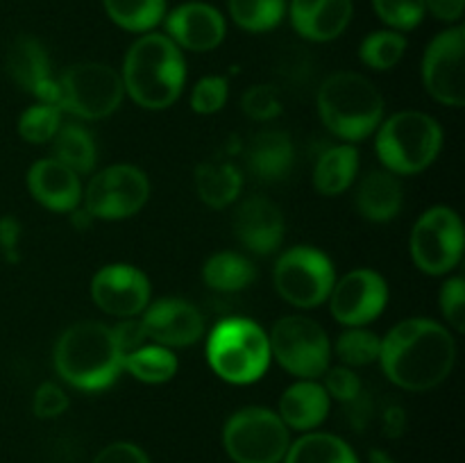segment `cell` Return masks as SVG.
Returning <instances> with one entry per match:
<instances>
[{"mask_svg": "<svg viewBox=\"0 0 465 463\" xmlns=\"http://www.w3.org/2000/svg\"><path fill=\"white\" fill-rule=\"evenodd\" d=\"M318 113L331 134L363 141L381 125L384 98L368 77L354 71L331 73L318 89Z\"/></svg>", "mask_w": 465, "mask_h": 463, "instance_id": "277c9868", "label": "cell"}, {"mask_svg": "<svg viewBox=\"0 0 465 463\" xmlns=\"http://www.w3.org/2000/svg\"><path fill=\"white\" fill-rule=\"evenodd\" d=\"M18 241H21V222H18V218H0V250L7 257V261H18Z\"/></svg>", "mask_w": 465, "mask_h": 463, "instance_id": "ee69618b", "label": "cell"}, {"mask_svg": "<svg viewBox=\"0 0 465 463\" xmlns=\"http://www.w3.org/2000/svg\"><path fill=\"white\" fill-rule=\"evenodd\" d=\"M271 343L262 327L248 318H225L207 340V361L230 384H252L271 366Z\"/></svg>", "mask_w": 465, "mask_h": 463, "instance_id": "5b68a950", "label": "cell"}, {"mask_svg": "<svg viewBox=\"0 0 465 463\" xmlns=\"http://www.w3.org/2000/svg\"><path fill=\"white\" fill-rule=\"evenodd\" d=\"M331 316L345 327H363L375 320L389 302V286L380 272L357 268L334 281L330 293Z\"/></svg>", "mask_w": 465, "mask_h": 463, "instance_id": "5bb4252c", "label": "cell"}, {"mask_svg": "<svg viewBox=\"0 0 465 463\" xmlns=\"http://www.w3.org/2000/svg\"><path fill=\"white\" fill-rule=\"evenodd\" d=\"M109 18L123 30L148 32L166 14V0H103Z\"/></svg>", "mask_w": 465, "mask_h": 463, "instance_id": "4dcf8cb0", "label": "cell"}, {"mask_svg": "<svg viewBox=\"0 0 465 463\" xmlns=\"http://www.w3.org/2000/svg\"><path fill=\"white\" fill-rule=\"evenodd\" d=\"M325 390L330 398L341 399V402H354L361 395V381L348 366L331 368L327 370Z\"/></svg>", "mask_w": 465, "mask_h": 463, "instance_id": "ab89813d", "label": "cell"}, {"mask_svg": "<svg viewBox=\"0 0 465 463\" xmlns=\"http://www.w3.org/2000/svg\"><path fill=\"white\" fill-rule=\"evenodd\" d=\"M123 368L145 384H163L173 379L177 372V359L171 348L163 345H141L134 352H127L123 357Z\"/></svg>", "mask_w": 465, "mask_h": 463, "instance_id": "f546056e", "label": "cell"}, {"mask_svg": "<svg viewBox=\"0 0 465 463\" xmlns=\"http://www.w3.org/2000/svg\"><path fill=\"white\" fill-rule=\"evenodd\" d=\"M377 16L393 30H413L425 18V0H372Z\"/></svg>", "mask_w": 465, "mask_h": 463, "instance_id": "d590c367", "label": "cell"}, {"mask_svg": "<svg viewBox=\"0 0 465 463\" xmlns=\"http://www.w3.org/2000/svg\"><path fill=\"white\" fill-rule=\"evenodd\" d=\"M457 345L448 327L430 318L398 322L381 339L380 361L386 377L400 389L430 390L448 379Z\"/></svg>", "mask_w": 465, "mask_h": 463, "instance_id": "6da1fadb", "label": "cell"}, {"mask_svg": "<svg viewBox=\"0 0 465 463\" xmlns=\"http://www.w3.org/2000/svg\"><path fill=\"white\" fill-rule=\"evenodd\" d=\"M284 458V463H359L352 448L334 434L302 436L291 445Z\"/></svg>", "mask_w": 465, "mask_h": 463, "instance_id": "83f0119b", "label": "cell"}, {"mask_svg": "<svg viewBox=\"0 0 465 463\" xmlns=\"http://www.w3.org/2000/svg\"><path fill=\"white\" fill-rule=\"evenodd\" d=\"M404 50H407V39L400 32L380 30L363 39L359 54L366 66L375 68V71H389L402 59Z\"/></svg>", "mask_w": 465, "mask_h": 463, "instance_id": "d6a6232c", "label": "cell"}, {"mask_svg": "<svg viewBox=\"0 0 465 463\" xmlns=\"http://www.w3.org/2000/svg\"><path fill=\"white\" fill-rule=\"evenodd\" d=\"M71 221H73V225L77 227V230L84 232V230H89L91 225H94L95 218L91 216V213L86 212V209H77V207H75V209H73V212H71Z\"/></svg>", "mask_w": 465, "mask_h": 463, "instance_id": "7dc6e473", "label": "cell"}, {"mask_svg": "<svg viewBox=\"0 0 465 463\" xmlns=\"http://www.w3.org/2000/svg\"><path fill=\"white\" fill-rule=\"evenodd\" d=\"M204 284L213 291L234 293L254 281V266L248 257L236 252H216L203 268Z\"/></svg>", "mask_w": 465, "mask_h": 463, "instance_id": "4316f807", "label": "cell"}, {"mask_svg": "<svg viewBox=\"0 0 465 463\" xmlns=\"http://www.w3.org/2000/svg\"><path fill=\"white\" fill-rule=\"evenodd\" d=\"M359 171V153L354 145H331L313 166V186L322 195H339L352 186Z\"/></svg>", "mask_w": 465, "mask_h": 463, "instance_id": "484cf974", "label": "cell"}, {"mask_svg": "<svg viewBox=\"0 0 465 463\" xmlns=\"http://www.w3.org/2000/svg\"><path fill=\"white\" fill-rule=\"evenodd\" d=\"M195 191L200 200L213 209H223L239 198L243 189V177L241 171L230 162L221 159H209L195 168Z\"/></svg>", "mask_w": 465, "mask_h": 463, "instance_id": "d4e9b609", "label": "cell"}, {"mask_svg": "<svg viewBox=\"0 0 465 463\" xmlns=\"http://www.w3.org/2000/svg\"><path fill=\"white\" fill-rule=\"evenodd\" d=\"M62 127V109L48 103H36L27 107L18 118V134L27 143H48Z\"/></svg>", "mask_w": 465, "mask_h": 463, "instance_id": "e575fe53", "label": "cell"}, {"mask_svg": "<svg viewBox=\"0 0 465 463\" xmlns=\"http://www.w3.org/2000/svg\"><path fill=\"white\" fill-rule=\"evenodd\" d=\"M381 339L363 327H348L343 334L336 339V354L348 368L368 366L372 361H380Z\"/></svg>", "mask_w": 465, "mask_h": 463, "instance_id": "836d02e7", "label": "cell"}, {"mask_svg": "<svg viewBox=\"0 0 465 463\" xmlns=\"http://www.w3.org/2000/svg\"><path fill=\"white\" fill-rule=\"evenodd\" d=\"M7 66L9 77L27 94H35L39 84H44L50 75V57L45 53L44 44L35 36H18L7 50Z\"/></svg>", "mask_w": 465, "mask_h": 463, "instance_id": "cb8c5ba5", "label": "cell"}, {"mask_svg": "<svg viewBox=\"0 0 465 463\" xmlns=\"http://www.w3.org/2000/svg\"><path fill=\"white\" fill-rule=\"evenodd\" d=\"M377 154L393 175H416L439 157L443 130L422 112H398L377 127Z\"/></svg>", "mask_w": 465, "mask_h": 463, "instance_id": "8992f818", "label": "cell"}, {"mask_svg": "<svg viewBox=\"0 0 465 463\" xmlns=\"http://www.w3.org/2000/svg\"><path fill=\"white\" fill-rule=\"evenodd\" d=\"M463 53L465 30L459 25L434 36L422 57V82L427 94L448 107L465 104Z\"/></svg>", "mask_w": 465, "mask_h": 463, "instance_id": "4fadbf2b", "label": "cell"}, {"mask_svg": "<svg viewBox=\"0 0 465 463\" xmlns=\"http://www.w3.org/2000/svg\"><path fill=\"white\" fill-rule=\"evenodd\" d=\"M112 330H114V336H116V343L118 348H121L123 357H125L127 352H134V350H139L141 345H145L150 340L143 322L134 320V318H125V320L118 322V325L112 327Z\"/></svg>", "mask_w": 465, "mask_h": 463, "instance_id": "b9f144b4", "label": "cell"}, {"mask_svg": "<svg viewBox=\"0 0 465 463\" xmlns=\"http://www.w3.org/2000/svg\"><path fill=\"white\" fill-rule=\"evenodd\" d=\"M54 159L62 162L64 166L71 168L73 172L82 175V172H91L95 166V141L89 130L82 125L68 123V125L59 127L54 134Z\"/></svg>", "mask_w": 465, "mask_h": 463, "instance_id": "f1b7e54d", "label": "cell"}, {"mask_svg": "<svg viewBox=\"0 0 465 463\" xmlns=\"http://www.w3.org/2000/svg\"><path fill=\"white\" fill-rule=\"evenodd\" d=\"M463 254L461 218L450 207H431L411 232V257L427 275H445Z\"/></svg>", "mask_w": 465, "mask_h": 463, "instance_id": "8fae6325", "label": "cell"}, {"mask_svg": "<svg viewBox=\"0 0 465 463\" xmlns=\"http://www.w3.org/2000/svg\"><path fill=\"white\" fill-rule=\"evenodd\" d=\"M352 18V0H291V23L309 41H331Z\"/></svg>", "mask_w": 465, "mask_h": 463, "instance_id": "ffe728a7", "label": "cell"}, {"mask_svg": "<svg viewBox=\"0 0 465 463\" xmlns=\"http://www.w3.org/2000/svg\"><path fill=\"white\" fill-rule=\"evenodd\" d=\"M465 0H425V9H430L440 21H459L463 16Z\"/></svg>", "mask_w": 465, "mask_h": 463, "instance_id": "f6af8a7d", "label": "cell"}, {"mask_svg": "<svg viewBox=\"0 0 465 463\" xmlns=\"http://www.w3.org/2000/svg\"><path fill=\"white\" fill-rule=\"evenodd\" d=\"M327 413H330V395L325 386L313 379H302L284 390L277 416L291 429L309 431L316 429Z\"/></svg>", "mask_w": 465, "mask_h": 463, "instance_id": "44dd1931", "label": "cell"}, {"mask_svg": "<svg viewBox=\"0 0 465 463\" xmlns=\"http://www.w3.org/2000/svg\"><path fill=\"white\" fill-rule=\"evenodd\" d=\"M275 289L289 304L313 309L325 302L336 281L330 257L312 245L291 248L275 263Z\"/></svg>", "mask_w": 465, "mask_h": 463, "instance_id": "30bf717a", "label": "cell"}, {"mask_svg": "<svg viewBox=\"0 0 465 463\" xmlns=\"http://www.w3.org/2000/svg\"><path fill=\"white\" fill-rule=\"evenodd\" d=\"M230 86L227 80L221 75H207L193 86L191 94V107L198 113H216L225 107Z\"/></svg>", "mask_w": 465, "mask_h": 463, "instance_id": "8d00e7d4", "label": "cell"}, {"mask_svg": "<svg viewBox=\"0 0 465 463\" xmlns=\"http://www.w3.org/2000/svg\"><path fill=\"white\" fill-rule=\"evenodd\" d=\"M148 339L163 348H186L204 334V318L193 304L180 298H162L143 316Z\"/></svg>", "mask_w": 465, "mask_h": 463, "instance_id": "2e32d148", "label": "cell"}, {"mask_svg": "<svg viewBox=\"0 0 465 463\" xmlns=\"http://www.w3.org/2000/svg\"><path fill=\"white\" fill-rule=\"evenodd\" d=\"M54 368L64 381L80 390L112 386L123 370V352L112 327L94 320L68 327L54 348Z\"/></svg>", "mask_w": 465, "mask_h": 463, "instance_id": "3957f363", "label": "cell"}, {"mask_svg": "<svg viewBox=\"0 0 465 463\" xmlns=\"http://www.w3.org/2000/svg\"><path fill=\"white\" fill-rule=\"evenodd\" d=\"M150 195L148 177L130 163H114L91 177L84 191V209L94 218L123 221L139 212Z\"/></svg>", "mask_w": 465, "mask_h": 463, "instance_id": "7c38bea8", "label": "cell"}, {"mask_svg": "<svg viewBox=\"0 0 465 463\" xmlns=\"http://www.w3.org/2000/svg\"><path fill=\"white\" fill-rule=\"evenodd\" d=\"M230 16L248 32H268L282 23L286 0H230Z\"/></svg>", "mask_w": 465, "mask_h": 463, "instance_id": "1f68e13d", "label": "cell"}, {"mask_svg": "<svg viewBox=\"0 0 465 463\" xmlns=\"http://www.w3.org/2000/svg\"><path fill=\"white\" fill-rule=\"evenodd\" d=\"M357 209L372 222H386L402 209L404 191L398 177L389 171H372L359 184L354 195Z\"/></svg>", "mask_w": 465, "mask_h": 463, "instance_id": "7402d4cb", "label": "cell"}, {"mask_svg": "<svg viewBox=\"0 0 465 463\" xmlns=\"http://www.w3.org/2000/svg\"><path fill=\"white\" fill-rule=\"evenodd\" d=\"M223 445L236 463H280L291 448L289 427L271 409H241L225 422Z\"/></svg>", "mask_w": 465, "mask_h": 463, "instance_id": "52a82bcc", "label": "cell"}, {"mask_svg": "<svg viewBox=\"0 0 465 463\" xmlns=\"http://www.w3.org/2000/svg\"><path fill=\"white\" fill-rule=\"evenodd\" d=\"M234 232L248 250L257 254H271L284 241V216L272 200L252 195L236 209Z\"/></svg>", "mask_w": 465, "mask_h": 463, "instance_id": "ac0fdd59", "label": "cell"}, {"mask_svg": "<svg viewBox=\"0 0 465 463\" xmlns=\"http://www.w3.org/2000/svg\"><path fill=\"white\" fill-rule=\"evenodd\" d=\"M241 109L254 121H272V118L280 116L282 104L272 86L254 84L241 98Z\"/></svg>", "mask_w": 465, "mask_h": 463, "instance_id": "74e56055", "label": "cell"}, {"mask_svg": "<svg viewBox=\"0 0 465 463\" xmlns=\"http://www.w3.org/2000/svg\"><path fill=\"white\" fill-rule=\"evenodd\" d=\"M440 311L457 331L465 330V281L452 277L440 289Z\"/></svg>", "mask_w": 465, "mask_h": 463, "instance_id": "f35d334b", "label": "cell"}, {"mask_svg": "<svg viewBox=\"0 0 465 463\" xmlns=\"http://www.w3.org/2000/svg\"><path fill=\"white\" fill-rule=\"evenodd\" d=\"M62 112L98 121L116 112L125 95L123 77L116 68L98 62L75 64L59 77Z\"/></svg>", "mask_w": 465, "mask_h": 463, "instance_id": "9c48e42d", "label": "cell"}, {"mask_svg": "<svg viewBox=\"0 0 465 463\" xmlns=\"http://www.w3.org/2000/svg\"><path fill=\"white\" fill-rule=\"evenodd\" d=\"M91 298L109 316L134 318L150 302V281L130 263H109L91 281Z\"/></svg>", "mask_w": 465, "mask_h": 463, "instance_id": "9a60e30c", "label": "cell"}, {"mask_svg": "<svg viewBox=\"0 0 465 463\" xmlns=\"http://www.w3.org/2000/svg\"><path fill=\"white\" fill-rule=\"evenodd\" d=\"M32 409H35L36 418H57L68 409V398L64 393L62 386L45 381L36 389L35 399H32Z\"/></svg>", "mask_w": 465, "mask_h": 463, "instance_id": "60d3db41", "label": "cell"}, {"mask_svg": "<svg viewBox=\"0 0 465 463\" xmlns=\"http://www.w3.org/2000/svg\"><path fill=\"white\" fill-rule=\"evenodd\" d=\"M268 343H271V357H275L277 363L295 377L316 379L330 368V339L312 318H280L272 325Z\"/></svg>", "mask_w": 465, "mask_h": 463, "instance_id": "ba28073f", "label": "cell"}, {"mask_svg": "<svg viewBox=\"0 0 465 463\" xmlns=\"http://www.w3.org/2000/svg\"><path fill=\"white\" fill-rule=\"evenodd\" d=\"M121 77L136 104L166 109L184 89L186 64L182 50L166 34H145L127 50Z\"/></svg>", "mask_w": 465, "mask_h": 463, "instance_id": "7a4b0ae2", "label": "cell"}, {"mask_svg": "<svg viewBox=\"0 0 465 463\" xmlns=\"http://www.w3.org/2000/svg\"><path fill=\"white\" fill-rule=\"evenodd\" d=\"M166 30L177 48L207 53L225 39V18L207 3H184L168 14Z\"/></svg>", "mask_w": 465, "mask_h": 463, "instance_id": "e0dca14e", "label": "cell"}, {"mask_svg": "<svg viewBox=\"0 0 465 463\" xmlns=\"http://www.w3.org/2000/svg\"><path fill=\"white\" fill-rule=\"evenodd\" d=\"M248 166L262 182H277L293 166V143L282 130H263L248 145Z\"/></svg>", "mask_w": 465, "mask_h": 463, "instance_id": "603a6c76", "label": "cell"}, {"mask_svg": "<svg viewBox=\"0 0 465 463\" xmlns=\"http://www.w3.org/2000/svg\"><path fill=\"white\" fill-rule=\"evenodd\" d=\"M371 463H398L386 449H371Z\"/></svg>", "mask_w": 465, "mask_h": 463, "instance_id": "c3c4849f", "label": "cell"}, {"mask_svg": "<svg viewBox=\"0 0 465 463\" xmlns=\"http://www.w3.org/2000/svg\"><path fill=\"white\" fill-rule=\"evenodd\" d=\"M27 189L36 202L53 212H73L82 200V184L77 172L57 159H39L27 171Z\"/></svg>", "mask_w": 465, "mask_h": 463, "instance_id": "d6986e66", "label": "cell"}, {"mask_svg": "<svg viewBox=\"0 0 465 463\" xmlns=\"http://www.w3.org/2000/svg\"><path fill=\"white\" fill-rule=\"evenodd\" d=\"M94 463H150V458L139 445L118 440V443H112L104 449H100Z\"/></svg>", "mask_w": 465, "mask_h": 463, "instance_id": "7bdbcfd3", "label": "cell"}, {"mask_svg": "<svg viewBox=\"0 0 465 463\" xmlns=\"http://www.w3.org/2000/svg\"><path fill=\"white\" fill-rule=\"evenodd\" d=\"M384 429L386 434L398 438L400 434L404 431V411L400 407H391L384 416Z\"/></svg>", "mask_w": 465, "mask_h": 463, "instance_id": "bcb514c9", "label": "cell"}]
</instances>
